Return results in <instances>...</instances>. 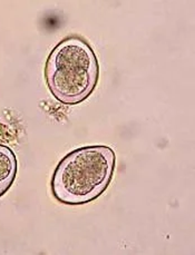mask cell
Masks as SVG:
<instances>
[{"mask_svg": "<svg viewBox=\"0 0 195 255\" xmlns=\"http://www.w3.org/2000/svg\"><path fill=\"white\" fill-rule=\"evenodd\" d=\"M8 191H9V190H8L7 187H4V186H1V185H0V197L3 196L4 194H6V193H7Z\"/></svg>", "mask_w": 195, "mask_h": 255, "instance_id": "obj_4", "label": "cell"}, {"mask_svg": "<svg viewBox=\"0 0 195 255\" xmlns=\"http://www.w3.org/2000/svg\"><path fill=\"white\" fill-rule=\"evenodd\" d=\"M18 172V160L12 149L0 144V185L8 190L15 182Z\"/></svg>", "mask_w": 195, "mask_h": 255, "instance_id": "obj_3", "label": "cell"}, {"mask_svg": "<svg viewBox=\"0 0 195 255\" xmlns=\"http://www.w3.org/2000/svg\"><path fill=\"white\" fill-rule=\"evenodd\" d=\"M115 167L116 154L109 146L76 148L57 164L50 181L51 194L65 205L87 204L107 190Z\"/></svg>", "mask_w": 195, "mask_h": 255, "instance_id": "obj_1", "label": "cell"}, {"mask_svg": "<svg viewBox=\"0 0 195 255\" xmlns=\"http://www.w3.org/2000/svg\"><path fill=\"white\" fill-rule=\"evenodd\" d=\"M45 79L59 103L77 105L86 101L99 80V63L92 46L77 36L58 42L47 58Z\"/></svg>", "mask_w": 195, "mask_h": 255, "instance_id": "obj_2", "label": "cell"}]
</instances>
